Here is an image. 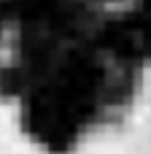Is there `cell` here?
<instances>
[{
  "label": "cell",
  "mask_w": 151,
  "mask_h": 154,
  "mask_svg": "<svg viewBox=\"0 0 151 154\" xmlns=\"http://www.w3.org/2000/svg\"><path fill=\"white\" fill-rule=\"evenodd\" d=\"M11 43H14V19L0 5V76L5 70V62H8V54H11Z\"/></svg>",
  "instance_id": "cell-1"
},
{
  "label": "cell",
  "mask_w": 151,
  "mask_h": 154,
  "mask_svg": "<svg viewBox=\"0 0 151 154\" xmlns=\"http://www.w3.org/2000/svg\"><path fill=\"white\" fill-rule=\"evenodd\" d=\"M89 8H95V11H105V8H113V5H119V3H124V0H84Z\"/></svg>",
  "instance_id": "cell-2"
}]
</instances>
